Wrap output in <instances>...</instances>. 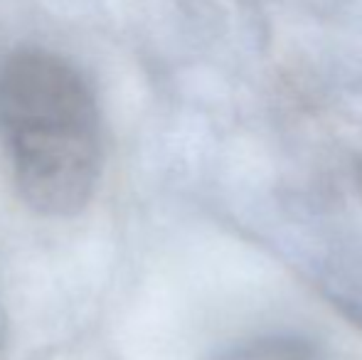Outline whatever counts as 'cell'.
I'll list each match as a JSON object with an SVG mask.
<instances>
[{"label": "cell", "mask_w": 362, "mask_h": 360, "mask_svg": "<svg viewBox=\"0 0 362 360\" xmlns=\"http://www.w3.org/2000/svg\"><path fill=\"white\" fill-rule=\"evenodd\" d=\"M0 141L20 195L42 215L84 210L101 175V119L81 72L45 50L0 67Z\"/></svg>", "instance_id": "1"}, {"label": "cell", "mask_w": 362, "mask_h": 360, "mask_svg": "<svg viewBox=\"0 0 362 360\" xmlns=\"http://www.w3.org/2000/svg\"><path fill=\"white\" fill-rule=\"evenodd\" d=\"M358 185H360V190H362V163L358 166Z\"/></svg>", "instance_id": "2"}]
</instances>
